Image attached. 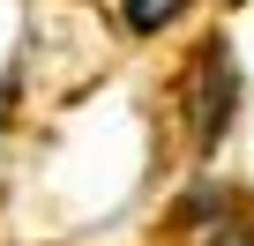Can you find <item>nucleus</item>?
<instances>
[{"label": "nucleus", "instance_id": "1", "mask_svg": "<svg viewBox=\"0 0 254 246\" xmlns=\"http://www.w3.org/2000/svg\"><path fill=\"white\" fill-rule=\"evenodd\" d=\"M187 112H194V149H217L224 127H232V112H239V67H232V45H209V52H202Z\"/></svg>", "mask_w": 254, "mask_h": 246}, {"label": "nucleus", "instance_id": "2", "mask_svg": "<svg viewBox=\"0 0 254 246\" xmlns=\"http://www.w3.org/2000/svg\"><path fill=\"white\" fill-rule=\"evenodd\" d=\"M8 112H15V75L0 82V127H8Z\"/></svg>", "mask_w": 254, "mask_h": 246}]
</instances>
